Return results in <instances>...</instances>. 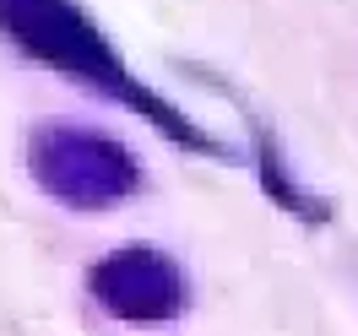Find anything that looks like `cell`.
<instances>
[{
    "label": "cell",
    "instance_id": "6da1fadb",
    "mask_svg": "<svg viewBox=\"0 0 358 336\" xmlns=\"http://www.w3.org/2000/svg\"><path fill=\"white\" fill-rule=\"evenodd\" d=\"M6 11H22V22H11V33H17V44L22 49H33V54H44V60H55V66H66V71H76V76H87V82H98L103 92H120V98H131V103H141V109H152L157 119H169L174 125V136L179 141H201V147H212L206 136H196V131H185V119L179 114H169L157 98H147V92L131 82V71L120 66L109 54V44L92 33L76 11H71L66 0H0Z\"/></svg>",
    "mask_w": 358,
    "mask_h": 336
}]
</instances>
